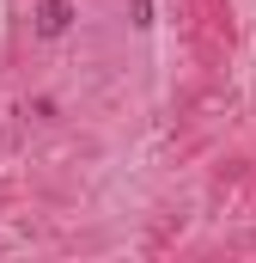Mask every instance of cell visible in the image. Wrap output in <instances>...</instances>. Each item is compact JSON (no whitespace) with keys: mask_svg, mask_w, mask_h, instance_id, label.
<instances>
[{"mask_svg":"<svg viewBox=\"0 0 256 263\" xmlns=\"http://www.w3.org/2000/svg\"><path fill=\"white\" fill-rule=\"evenodd\" d=\"M73 25V0H37V31L43 37H61Z\"/></svg>","mask_w":256,"mask_h":263,"instance_id":"6da1fadb","label":"cell"}]
</instances>
